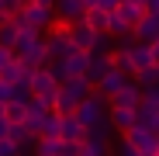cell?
I'll list each match as a JSON object with an SVG mask.
<instances>
[{
  "label": "cell",
  "mask_w": 159,
  "mask_h": 156,
  "mask_svg": "<svg viewBox=\"0 0 159 156\" xmlns=\"http://www.w3.org/2000/svg\"><path fill=\"white\" fill-rule=\"evenodd\" d=\"M87 63H90V52H83V49H73L69 56H62V59H48L52 73L59 76V83L69 80V76H83L87 73Z\"/></svg>",
  "instance_id": "cell-1"
},
{
  "label": "cell",
  "mask_w": 159,
  "mask_h": 156,
  "mask_svg": "<svg viewBox=\"0 0 159 156\" xmlns=\"http://www.w3.org/2000/svg\"><path fill=\"white\" fill-rule=\"evenodd\" d=\"M31 94L35 97H42L48 108H56V94H59V76L52 73V66L45 63V66H38L35 73H31Z\"/></svg>",
  "instance_id": "cell-2"
},
{
  "label": "cell",
  "mask_w": 159,
  "mask_h": 156,
  "mask_svg": "<svg viewBox=\"0 0 159 156\" xmlns=\"http://www.w3.org/2000/svg\"><path fill=\"white\" fill-rule=\"evenodd\" d=\"M104 101H107V97H100V94L93 90L90 97H83V101L76 104V118L83 121V128H93V125H100V121L111 118L107 111H104Z\"/></svg>",
  "instance_id": "cell-3"
},
{
  "label": "cell",
  "mask_w": 159,
  "mask_h": 156,
  "mask_svg": "<svg viewBox=\"0 0 159 156\" xmlns=\"http://www.w3.org/2000/svg\"><path fill=\"white\" fill-rule=\"evenodd\" d=\"M125 139L139 149V156H156L159 153V132L156 128H145V125H135V128H128Z\"/></svg>",
  "instance_id": "cell-4"
},
{
  "label": "cell",
  "mask_w": 159,
  "mask_h": 156,
  "mask_svg": "<svg viewBox=\"0 0 159 156\" xmlns=\"http://www.w3.org/2000/svg\"><path fill=\"white\" fill-rule=\"evenodd\" d=\"M17 21L21 24H31V28H48L52 21H56V11L52 7H42V4H28V7H21L17 11Z\"/></svg>",
  "instance_id": "cell-5"
},
{
  "label": "cell",
  "mask_w": 159,
  "mask_h": 156,
  "mask_svg": "<svg viewBox=\"0 0 159 156\" xmlns=\"http://www.w3.org/2000/svg\"><path fill=\"white\" fill-rule=\"evenodd\" d=\"M73 45L76 49H83V52H93L97 49V42H100V31L97 28H90V24L83 21V17H80V21H73Z\"/></svg>",
  "instance_id": "cell-6"
},
{
  "label": "cell",
  "mask_w": 159,
  "mask_h": 156,
  "mask_svg": "<svg viewBox=\"0 0 159 156\" xmlns=\"http://www.w3.org/2000/svg\"><path fill=\"white\" fill-rule=\"evenodd\" d=\"M131 35H135V42H156L159 38V14L145 11L135 24H131Z\"/></svg>",
  "instance_id": "cell-7"
},
{
  "label": "cell",
  "mask_w": 159,
  "mask_h": 156,
  "mask_svg": "<svg viewBox=\"0 0 159 156\" xmlns=\"http://www.w3.org/2000/svg\"><path fill=\"white\" fill-rule=\"evenodd\" d=\"M107 104H111V108H139V104H142V87L135 80H128L118 94L107 97Z\"/></svg>",
  "instance_id": "cell-8"
},
{
  "label": "cell",
  "mask_w": 159,
  "mask_h": 156,
  "mask_svg": "<svg viewBox=\"0 0 159 156\" xmlns=\"http://www.w3.org/2000/svg\"><path fill=\"white\" fill-rule=\"evenodd\" d=\"M14 56H17L21 63H28V66H35V69H38V66H45V63H48V45H45V35H42L38 42H31V45H24V49H17Z\"/></svg>",
  "instance_id": "cell-9"
},
{
  "label": "cell",
  "mask_w": 159,
  "mask_h": 156,
  "mask_svg": "<svg viewBox=\"0 0 159 156\" xmlns=\"http://www.w3.org/2000/svg\"><path fill=\"white\" fill-rule=\"evenodd\" d=\"M128 76H131V73H125V69H114V66H111L107 73L100 76V83H97L93 90H97L100 97H111V94H118V90L128 83Z\"/></svg>",
  "instance_id": "cell-10"
},
{
  "label": "cell",
  "mask_w": 159,
  "mask_h": 156,
  "mask_svg": "<svg viewBox=\"0 0 159 156\" xmlns=\"http://www.w3.org/2000/svg\"><path fill=\"white\" fill-rule=\"evenodd\" d=\"M111 66H114V63H111V52H90V63H87V73H83V76L97 87V83H100V76L107 73Z\"/></svg>",
  "instance_id": "cell-11"
},
{
  "label": "cell",
  "mask_w": 159,
  "mask_h": 156,
  "mask_svg": "<svg viewBox=\"0 0 159 156\" xmlns=\"http://www.w3.org/2000/svg\"><path fill=\"white\" fill-rule=\"evenodd\" d=\"M59 139H66V142H83V139H87V128H83V121L76 118V111H73V115H62Z\"/></svg>",
  "instance_id": "cell-12"
},
{
  "label": "cell",
  "mask_w": 159,
  "mask_h": 156,
  "mask_svg": "<svg viewBox=\"0 0 159 156\" xmlns=\"http://www.w3.org/2000/svg\"><path fill=\"white\" fill-rule=\"evenodd\" d=\"M111 125L118 132H128V128L139 125V108H111Z\"/></svg>",
  "instance_id": "cell-13"
},
{
  "label": "cell",
  "mask_w": 159,
  "mask_h": 156,
  "mask_svg": "<svg viewBox=\"0 0 159 156\" xmlns=\"http://www.w3.org/2000/svg\"><path fill=\"white\" fill-rule=\"evenodd\" d=\"M131 73L135 69H145V66H152L156 59H152V45L149 42H131Z\"/></svg>",
  "instance_id": "cell-14"
},
{
  "label": "cell",
  "mask_w": 159,
  "mask_h": 156,
  "mask_svg": "<svg viewBox=\"0 0 159 156\" xmlns=\"http://www.w3.org/2000/svg\"><path fill=\"white\" fill-rule=\"evenodd\" d=\"M139 125H145V128H156V132H159V101H149V97H142V104H139Z\"/></svg>",
  "instance_id": "cell-15"
},
{
  "label": "cell",
  "mask_w": 159,
  "mask_h": 156,
  "mask_svg": "<svg viewBox=\"0 0 159 156\" xmlns=\"http://www.w3.org/2000/svg\"><path fill=\"white\" fill-rule=\"evenodd\" d=\"M83 14H87V4H83V0H56V17L80 21Z\"/></svg>",
  "instance_id": "cell-16"
},
{
  "label": "cell",
  "mask_w": 159,
  "mask_h": 156,
  "mask_svg": "<svg viewBox=\"0 0 159 156\" xmlns=\"http://www.w3.org/2000/svg\"><path fill=\"white\" fill-rule=\"evenodd\" d=\"M76 156H107V139H97V135H87L80 142Z\"/></svg>",
  "instance_id": "cell-17"
},
{
  "label": "cell",
  "mask_w": 159,
  "mask_h": 156,
  "mask_svg": "<svg viewBox=\"0 0 159 156\" xmlns=\"http://www.w3.org/2000/svg\"><path fill=\"white\" fill-rule=\"evenodd\" d=\"M59 153H62V139L59 135H38L35 156H59Z\"/></svg>",
  "instance_id": "cell-18"
},
{
  "label": "cell",
  "mask_w": 159,
  "mask_h": 156,
  "mask_svg": "<svg viewBox=\"0 0 159 156\" xmlns=\"http://www.w3.org/2000/svg\"><path fill=\"white\" fill-rule=\"evenodd\" d=\"M83 21L90 24V28H97V31H107V24H111V11H104V7H90V11L83 14Z\"/></svg>",
  "instance_id": "cell-19"
},
{
  "label": "cell",
  "mask_w": 159,
  "mask_h": 156,
  "mask_svg": "<svg viewBox=\"0 0 159 156\" xmlns=\"http://www.w3.org/2000/svg\"><path fill=\"white\" fill-rule=\"evenodd\" d=\"M107 35H111V38H125V35H131V24H128V17H125L121 11H111V24H107Z\"/></svg>",
  "instance_id": "cell-20"
},
{
  "label": "cell",
  "mask_w": 159,
  "mask_h": 156,
  "mask_svg": "<svg viewBox=\"0 0 159 156\" xmlns=\"http://www.w3.org/2000/svg\"><path fill=\"white\" fill-rule=\"evenodd\" d=\"M131 80H135L139 87H156V83H159V63H152V66H145V69H135Z\"/></svg>",
  "instance_id": "cell-21"
},
{
  "label": "cell",
  "mask_w": 159,
  "mask_h": 156,
  "mask_svg": "<svg viewBox=\"0 0 159 156\" xmlns=\"http://www.w3.org/2000/svg\"><path fill=\"white\" fill-rule=\"evenodd\" d=\"M45 31L42 28H31V24H21V28H17V42H14V52L17 49H24V45H31V42H38Z\"/></svg>",
  "instance_id": "cell-22"
},
{
  "label": "cell",
  "mask_w": 159,
  "mask_h": 156,
  "mask_svg": "<svg viewBox=\"0 0 159 156\" xmlns=\"http://www.w3.org/2000/svg\"><path fill=\"white\" fill-rule=\"evenodd\" d=\"M4 115H7L11 121H24V118H28V101H17V97H11V101L4 104Z\"/></svg>",
  "instance_id": "cell-23"
},
{
  "label": "cell",
  "mask_w": 159,
  "mask_h": 156,
  "mask_svg": "<svg viewBox=\"0 0 159 156\" xmlns=\"http://www.w3.org/2000/svg\"><path fill=\"white\" fill-rule=\"evenodd\" d=\"M14 97V83H7V80H0V104H7Z\"/></svg>",
  "instance_id": "cell-24"
},
{
  "label": "cell",
  "mask_w": 159,
  "mask_h": 156,
  "mask_svg": "<svg viewBox=\"0 0 159 156\" xmlns=\"http://www.w3.org/2000/svg\"><path fill=\"white\" fill-rule=\"evenodd\" d=\"M118 156H139V149H135V146H131L128 139H125V142L118 146Z\"/></svg>",
  "instance_id": "cell-25"
},
{
  "label": "cell",
  "mask_w": 159,
  "mask_h": 156,
  "mask_svg": "<svg viewBox=\"0 0 159 156\" xmlns=\"http://www.w3.org/2000/svg\"><path fill=\"white\" fill-rule=\"evenodd\" d=\"M7 135H11V118L0 111V139H7Z\"/></svg>",
  "instance_id": "cell-26"
},
{
  "label": "cell",
  "mask_w": 159,
  "mask_h": 156,
  "mask_svg": "<svg viewBox=\"0 0 159 156\" xmlns=\"http://www.w3.org/2000/svg\"><path fill=\"white\" fill-rule=\"evenodd\" d=\"M14 59V49H7V45H0V69H4L7 63Z\"/></svg>",
  "instance_id": "cell-27"
},
{
  "label": "cell",
  "mask_w": 159,
  "mask_h": 156,
  "mask_svg": "<svg viewBox=\"0 0 159 156\" xmlns=\"http://www.w3.org/2000/svg\"><path fill=\"white\" fill-rule=\"evenodd\" d=\"M145 11H152V14H159V0H145Z\"/></svg>",
  "instance_id": "cell-28"
},
{
  "label": "cell",
  "mask_w": 159,
  "mask_h": 156,
  "mask_svg": "<svg viewBox=\"0 0 159 156\" xmlns=\"http://www.w3.org/2000/svg\"><path fill=\"white\" fill-rule=\"evenodd\" d=\"M149 45H152V59L159 63V38H156V42H149Z\"/></svg>",
  "instance_id": "cell-29"
},
{
  "label": "cell",
  "mask_w": 159,
  "mask_h": 156,
  "mask_svg": "<svg viewBox=\"0 0 159 156\" xmlns=\"http://www.w3.org/2000/svg\"><path fill=\"white\" fill-rule=\"evenodd\" d=\"M31 4H42V7H52V11H56V0H31Z\"/></svg>",
  "instance_id": "cell-30"
},
{
  "label": "cell",
  "mask_w": 159,
  "mask_h": 156,
  "mask_svg": "<svg viewBox=\"0 0 159 156\" xmlns=\"http://www.w3.org/2000/svg\"><path fill=\"white\" fill-rule=\"evenodd\" d=\"M0 14H4V0H0Z\"/></svg>",
  "instance_id": "cell-31"
},
{
  "label": "cell",
  "mask_w": 159,
  "mask_h": 156,
  "mask_svg": "<svg viewBox=\"0 0 159 156\" xmlns=\"http://www.w3.org/2000/svg\"><path fill=\"white\" fill-rule=\"evenodd\" d=\"M17 156H21V153H17Z\"/></svg>",
  "instance_id": "cell-32"
},
{
  "label": "cell",
  "mask_w": 159,
  "mask_h": 156,
  "mask_svg": "<svg viewBox=\"0 0 159 156\" xmlns=\"http://www.w3.org/2000/svg\"><path fill=\"white\" fill-rule=\"evenodd\" d=\"M156 156H159V153H156Z\"/></svg>",
  "instance_id": "cell-33"
},
{
  "label": "cell",
  "mask_w": 159,
  "mask_h": 156,
  "mask_svg": "<svg viewBox=\"0 0 159 156\" xmlns=\"http://www.w3.org/2000/svg\"><path fill=\"white\" fill-rule=\"evenodd\" d=\"M59 156H62V153H59Z\"/></svg>",
  "instance_id": "cell-34"
}]
</instances>
